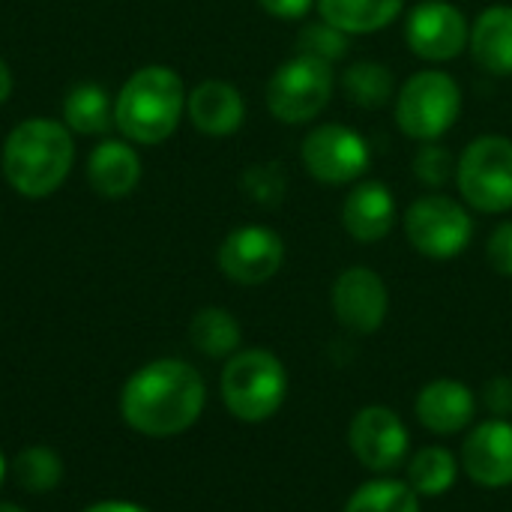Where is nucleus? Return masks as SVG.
Here are the masks:
<instances>
[{"instance_id": "nucleus-21", "label": "nucleus", "mask_w": 512, "mask_h": 512, "mask_svg": "<svg viewBox=\"0 0 512 512\" xmlns=\"http://www.w3.org/2000/svg\"><path fill=\"white\" fill-rule=\"evenodd\" d=\"M63 123L78 135H102L114 126V102L102 84H75L63 99Z\"/></svg>"}, {"instance_id": "nucleus-20", "label": "nucleus", "mask_w": 512, "mask_h": 512, "mask_svg": "<svg viewBox=\"0 0 512 512\" xmlns=\"http://www.w3.org/2000/svg\"><path fill=\"white\" fill-rule=\"evenodd\" d=\"M405 0H318L321 18L348 36L378 33L399 12Z\"/></svg>"}, {"instance_id": "nucleus-16", "label": "nucleus", "mask_w": 512, "mask_h": 512, "mask_svg": "<svg viewBox=\"0 0 512 512\" xmlns=\"http://www.w3.org/2000/svg\"><path fill=\"white\" fill-rule=\"evenodd\" d=\"M87 180L102 198H126L141 180V159L132 141L105 138L87 156Z\"/></svg>"}, {"instance_id": "nucleus-1", "label": "nucleus", "mask_w": 512, "mask_h": 512, "mask_svg": "<svg viewBox=\"0 0 512 512\" xmlns=\"http://www.w3.org/2000/svg\"><path fill=\"white\" fill-rule=\"evenodd\" d=\"M207 387L186 360H153L141 366L120 393V414L129 429L147 438H174L192 429L204 411Z\"/></svg>"}, {"instance_id": "nucleus-15", "label": "nucleus", "mask_w": 512, "mask_h": 512, "mask_svg": "<svg viewBox=\"0 0 512 512\" xmlns=\"http://www.w3.org/2000/svg\"><path fill=\"white\" fill-rule=\"evenodd\" d=\"M342 225L357 243H378L396 225V198L381 180L357 183L342 204Z\"/></svg>"}, {"instance_id": "nucleus-36", "label": "nucleus", "mask_w": 512, "mask_h": 512, "mask_svg": "<svg viewBox=\"0 0 512 512\" xmlns=\"http://www.w3.org/2000/svg\"><path fill=\"white\" fill-rule=\"evenodd\" d=\"M6 474H9V465H6V459H3V453H0V486H3V480H6Z\"/></svg>"}, {"instance_id": "nucleus-7", "label": "nucleus", "mask_w": 512, "mask_h": 512, "mask_svg": "<svg viewBox=\"0 0 512 512\" xmlns=\"http://www.w3.org/2000/svg\"><path fill=\"white\" fill-rule=\"evenodd\" d=\"M333 63L297 54L282 63L267 84V108L276 120L297 126L315 120L333 96Z\"/></svg>"}, {"instance_id": "nucleus-34", "label": "nucleus", "mask_w": 512, "mask_h": 512, "mask_svg": "<svg viewBox=\"0 0 512 512\" xmlns=\"http://www.w3.org/2000/svg\"><path fill=\"white\" fill-rule=\"evenodd\" d=\"M9 93H12V72H9V66L0 60V105L9 99Z\"/></svg>"}, {"instance_id": "nucleus-12", "label": "nucleus", "mask_w": 512, "mask_h": 512, "mask_svg": "<svg viewBox=\"0 0 512 512\" xmlns=\"http://www.w3.org/2000/svg\"><path fill=\"white\" fill-rule=\"evenodd\" d=\"M348 441L354 456L369 468V471H393L405 462L408 456V429L399 420V414H393L390 408L372 405L363 408L348 429Z\"/></svg>"}, {"instance_id": "nucleus-3", "label": "nucleus", "mask_w": 512, "mask_h": 512, "mask_svg": "<svg viewBox=\"0 0 512 512\" xmlns=\"http://www.w3.org/2000/svg\"><path fill=\"white\" fill-rule=\"evenodd\" d=\"M183 78L171 66H144L114 99V126L132 144H159L174 135L186 111Z\"/></svg>"}, {"instance_id": "nucleus-29", "label": "nucleus", "mask_w": 512, "mask_h": 512, "mask_svg": "<svg viewBox=\"0 0 512 512\" xmlns=\"http://www.w3.org/2000/svg\"><path fill=\"white\" fill-rule=\"evenodd\" d=\"M246 189L255 201H264V204H276L282 198V189H285V180L279 174V165H255L246 171Z\"/></svg>"}, {"instance_id": "nucleus-30", "label": "nucleus", "mask_w": 512, "mask_h": 512, "mask_svg": "<svg viewBox=\"0 0 512 512\" xmlns=\"http://www.w3.org/2000/svg\"><path fill=\"white\" fill-rule=\"evenodd\" d=\"M486 258L501 276H512V222H504L492 231L489 246H486Z\"/></svg>"}, {"instance_id": "nucleus-32", "label": "nucleus", "mask_w": 512, "mask_h": 512, "mask_svg": "<svg viewBox=\"0 0 512 512\" xmlns=\"http://www.w3.org/2000/svg\"><path fill=\"white\" fill-rule=\"evenodd\" d=\"M486 405L495 414H510L512 411V381L510 378H495L486 387Z\"/></svg>"}, {"instance_id": "nucleus-13", "label": "nucleus", "mask_w": 512, "mask_h": 512, "mask_svg": "<svg viewBox=\"0 0 512 512\" xmlns=\"http://www.w3.org/2000/svg\"><path fill=\"white\" fill-rule=\"evenodd\" d=\"M390 309V294L384 279L369 267H351L339 273L333 285V312L339 324L351 333H375Z\"/></svg>"}, {"instance_id": "nucleus-11", "label": "nucleus", "mask_w": 512, "mask_h": 512, "mask_svg": "<svg viewBox=\"0 0 512 512\" xmlns=\"http://www.w3.org/2000/svg\"><path fill=\"white\" fill-rule=\"evenodd\" d=\"M282 261L285 243L273 228L264 225H243L219 246V270L237 285H264L279 273Z\"/></svg>"}, {"instance_id": "nucleus-9", "label": "nucleus", "mask_w": 512, "mask_h": 512, "mask_svg": "<svg viewBox=\"0 0 512 512\" xmlns=\"http://www.w3.org/2000/svg\"><path fill=\"white\" fill-rule=\"evenodd\" d=\"M303 165L306 171L330 186L351 183L366 174L372 153L360 132L342 123H321L303 138Z\"/></svg>"}, {"instance_id": "nucleus-17", "label": "nucleus", "mask_w": 512, "mask_h": 512, "mask_svg": "<svg viewBox=\"0 0 512 512\" xmlns=\"http://www.w3.org/2000/svg\"><path fill=\"white\" fill-rule=\"evenodd\" d=\"M186 108H189V120L195 123V129L204 135H213V138L237 132L246 120V102H243L240 90L228 81L198 84L189 93Z\"/></svg>"}, {"instance_id": "nucleus-33", "label": "nucleus", "mask_w": 512, "mask_h": 512, "mask_svg": "<svg viewBox=\"0 0 512 512\" xmlns=\"http://www.w3.org/2000/svg\"><path fill=\"white\" fill-rule=\"evenodd\" d=\"M81 512H150L147 507H141V504H132V501H99V504H93V507H87V510Z\"/></svg>"}, {"instance_id": "nucleus-8", "label": "nucleus", "mask_w": 512, "mask_h": 512, "mask_svg": "<svg viewBox=\"0 0 512 512\" xmlns=\"http://www.w3.org/2000/svg\"><path fill=\"white\" fill-rule=\"evenodd\" d=\"M405 234L420 255L450 261L468 249L474 237V219L447 195H423L405 213Z\"/></svg>"}, {"instance_id": "nucleus-5", "label": "nucleus", "mask_w": 512, "mask_h": 512, "mask_svg": "<svg viewBox=\"0 0 512 512\" xmlns=\"http://www.w3.org/2000/svg\"><path fill=\"white\" fill-rule=\"evenodd\" d=\"M462 114V87L441 69L411 75L396 93V123L414 141H438Z\"/></svg>"}, {"instance_id": "nucleus-25", "label": "nucleus", "mask_w": 512, "mask_h": 512, "mask_svg": "<svg viewBox=\"0 0 512 512\" xmlns=\"http://www.w3.org/2000/svg\"><path fill=\"white\" fill-rule=\"evenodd\" d=\"M342 90L360 108H381L393 96V72L375 60L351 63L342 72Z\"/></svg>"}, {"instance_id": "nucleus-24", "label": "nucleus", "mask_w": 512, "mask_h": 512, "mask_svg": "<svg viewBox=\"0 0 512 512\" xmlns=\"http://www.w3.org/2000/svg\"><path fill=\"white\" fill-rule=\"evenodd\" d=\"M459 465L444 447H426L420 450L408 465V486L423 498L447 495L456 486Z\"/></svg>"}, {"instance_id": "nucleus-31", "label": "nucleus", "mask_w": 512, "mask_h": 512, "mask_svg": "<svg viewBox=\"0 0 512 512\" xmlns=\"http://www.w3.org/2000/svg\"><path fill=\"white\" fill-rule=\"evenodd\" d=\"M273 18H282V21H297L303 18L318 0H258Z\"/></svg>"}, {"instance_id": "nucleus-19", "label": "nucleus", "mask_w": 512, "mask_h": 512, "mask_svg": "<svg viewBox=\"0 0 512 512\" xmlns=\"http://www.w3.org/2000/svg\"><path fill=\"white\" fill-rule=\"evenodd\" d=\"M471 54L480 69L512 75V6H489L471 24Z\"/></svg>"}, {"instance_id": "nucleus-28", "label": "nucleus", "mask_w": 512, "mask_h": 512, "mask_svg": "<svg viewBox=\"0 0 512 512\" xmlns=\"http://www.w3.org/2000/svg\"><path fill=\"white\" fill-rule=\"evenodd\" d=\"M414 174L426 183V186H444L453 174H456V165H453V156L435 144V141H423V147L417 150L414 156Z\"/></svg>"}, {"instance_id": "nucleus-22", "label": "nucleus", "mask_w": 512, "mask_h": 512, "mask_svg": "<svg viewBox=\"0 0 512 512\" xmlns=\"http://www.w3.org/2000/svg\"><path fill=\"white\" fill-rule=\"evenodd\" d=\"M189 339H192V345H195L204 357L219 360V357H234L243 336H240V324H237V318H234L231 312L210 306V309H201V312L192 318V324H189Z\"/></svg>"}, {"instance_id": "nucleus-4", "label": "nucleus", "mask_w": 512, "mask_h": 512, "mask_svg": "<svg viewBox=\"0 0 512 512\" xmlns=\"http://www.w3.org/2000/svg\"><path fill=\"white\" fill-rule=\"evenodd\" d=\"M288 393V375L276 354L264 348L237 351L222 372V402L240 423L270 420Z\"/></svg>"}, {"instance_id": "nucleus-27", "label": "nucleus", "mask_w": 512, "mask_h": 512, "mask_svg": "<svg viewBox=\"0 0 512 512\" xmlns=\"http://www.w3.org/2000/svg\"><path fill=\"white\" fill-rule=\"evenodd\" d=\"M297 48H300V54L333 63L348 51V33L336 30L327 21L324 24H309V27H303L300 39H297Z\"/></svg>"}, {"instance_id": "nucleus-10", "label": "nucleus", "mask_w": 512, "mask_h": 512, "mask_svg": "<svg viewBox=\"0 0 512 512\" xmlns=\"http://www.w3.org/2000/svg\"><path fill=\"white\" fill-rule=\"evenodd\" d=\"M408 48L423 60H453L471 42V24L465 12L447 0H423L411 9L405 24Z\"/></svg>"}, {"instance_id": "nucleus-18", "label": "nucleus", "mask_w": 512, "mask_h": 512, "mask_svg": "<svg viewBox=\"0 0 512 512\" xmlns=\"http://www.w3.org/2000/svg\"><path fill=\"white\" fill-rule=\"evenodd\" d=\"M474 393L459 381H432L417 396V420L435 435H456L474 420Z\"/></svg>"}, {"instance_id": "nucleus-6", "label": "nucleus", "mask_w": 512, "mask_h": 512, "mask_svg": "<svg viewBox=\"0 0 512 512\" xmlns=\"http://www.w3.org/2000/svg\"><path fill=\"white\" fill-rule=\"evenodd\" d=\"M456 183L462 198L480 213L512 210V141L504 135L474 138L459 165Z\"/></svg>"}, {"instance_id": "nucleus-26", "label": "nucleus", "mask_w": 512, "mask_h": 512, "mask_svg": "<svg viewBox=\"0 0 512 512\" xmlns=\"http://www.w3.org/2000/svg\"><path fill=\"white\" fill-rule=\"evenodd\" d=\"M345 512H420V501L408 483L375 480V483L360 486L351 495V501L345 504Z\"/></svg>"}, {"instance_id": "nucleus-35", "label": "nucleus", "mask_w": 512, "mask_h": 512, "mask_svg": "<svg viewBox=\"0 0 512 512\" xmlns=\"http://www.w3.org/2000/svg\"><path fill=\"white\" fill-rule=\"evenodd\" d=\"M0 512H27V510L15 507V504H9V501H0Z\"/></svg>"}, {"instance_id": "nucleus-23", "label": "nucleus", "mask_w": 512, "mask_h": 512, "mask_svg": "<svg viewBox=\"0 0 512 512\" xmlns=\"http://www.w3.org/2000/svg\"><path fill=\"white\" fill-rule=\"evenodd\" d=\"M9 474L27 495H48L63 480V459L45 444H33L15 456Z\"/></svg>"}, {"instance_id": "nucleus-2", "label": "nucleus", "mask_w": 512, "mask_h": 512, "mask_svg": "<svg viewBox=\"0 0 512 512\" xmlns=\"http://www.w3.org/2000/svg\"><path fill=\"white\" fill-rule=\"evenodd\" d=\"M75 162V144L60 120L30 117L18 123L0 153L3 177L21 198H48L63 186Z\"/></svg>"}, {"instance_id": "nucleus-14", "label": "nucleus", "mask_w": 512, "mask_h": 512, "mask_svg": "<svg viewBox=\"0 0 512 512\" xmlns=\"http://www.w3.org/2000/svg\"><path fill=\"white\" fill-rule=\"evenodd\" d=\"M465 474L486 486L504 489L512 483V423L486 420L480 423L462 447Z\"/></svg>"}]
</instances>
